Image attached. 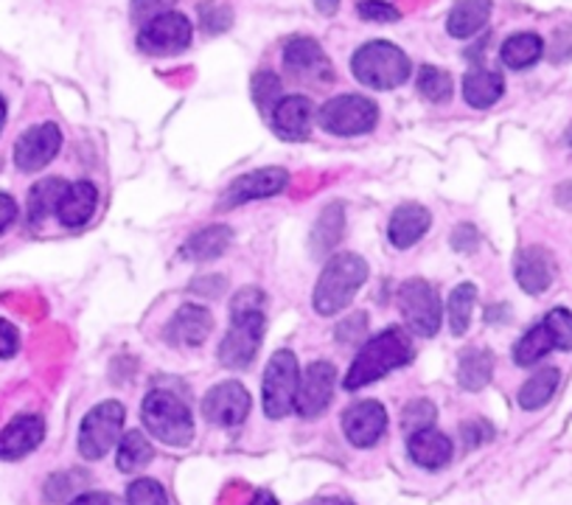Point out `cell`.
Instances as JSON below:
<instances>
[{
  "label": "cell",
  "instance_id": "obj_1",
  "mask_svg": "<svg viewBox=\"0 0 572 505\" xmlns=\"http://www.w3.org/2000/svg\"><path fill=\"white\" fill-rule=\"evenodd\" d=\"M264 329V292L256 287H245L230 303V329L219 346V365L230 368V371L248 368L259 354Z\"/></svg>",
  "mask_w": 572,
  "mask_h": 505
},
{
  "label": "cell",
  "instance_id": "obj_2",
  "mask_svg": "<svg viewBox=\"0 0 572 505\" xmlns=\"http://www.w3.org/2000/svg\"><path fill=\"white\" fill-rule=\"evenodd\" d=\"M413 340L407 337V331L391 326V329L379 331L376 337H371L365 346L360 349V354L351 362L349 373L343 379L345 391H360V388L371 385L376 379L387 377L396 368L407 365L413 360Z\"/></svg>",
  "mask_w": 572,
  "mask_h": 505
},
{
  "label": "cell",
  "instance_id": "obj_3",
  "mask_svg": "<svg viewBox=\"0 0 572 505\" xmlns=\"http://www.w3.org/2000/svg\"><path fill=\"white\" fill-rule=\"evenodd\" d=\"M365 281L367 265L362 256H356V252H340V256H332V261L320 272L318 287H314V312L323 315V318H332V315L343 312V309L354 301V295L360 292Z\"/></svg>",
  "mask_w": 572,
  "mask_h": 505
},
{
  "label": "cell",
  "instance_id": "obj_4",
  "mask_svg": "<svg viewBox=\"0 0 572 505\" xmlns=\"http://www.w3.org/2000/svg\"><path fill=\"white\" fill-rule=\"evenodd\" d=\"M410 56L385 40L365 42L351 56V73H354L356 82L371 87V91H393L410 79Z\"/></svg>",
  "mask_w": 572,
  "mask_h": 505
},
{
  "label": "cell",
  "instance_id": "obj_5",
  "mask_svg": "<svg viewBox=\"0 0 572 505\" xmlns=\"http://www.w3.org/2000/svg\"><path fill=\"white\" fill-rule=\"evenodd\" d=\"M141 419L152 439L169 446H188L194 439V415L180 396L169 391H149L141 404Z\"/></svg>",
  "mask_w": 572,
  "mask_h": 505
},
{
  "label": "cell",
  "instance_id": "obj_6",
  "mask_svg": "<svg viewBox=\"0 0 572 505\" xmlns=\"http://www.w3.org/2000/svg\"><path fill=\"white\" fill-rule=\"evenodd\" d=\"M550 351H572V312L564 307L548 312L542 323L519 337V343L513 346V362L530 368Z\"/></svg>",
  "mask_w": 572,
  "mask_h": 505
},
{
  "label": "cell",
  "instance_id": "obj_7",
  "mask_svg": "<svg viewBox=\"0 0 572 505\" xmlns=\"http://www.w3.org/2000/svg\"><path fill=\"white\" fill-rule=\"evenodd\" d=\"M298 382H301V371H298V360L290 349H281L270 357L267 362L264 379H261V404H264V415L272 421L287 419L295 410V393Z\"/></svg>",
  "mask_w": 572,
  "mask_h": 505
},
{
  "label": "cell",
  "instance_id": "obj_8",
  "mask_svg": "<svg viewBox=\"0 0 572 505\" xmlns=\"http://www.w3.org/2000/svg\"><path fill=\"white\" fill-rule=\"evenodd\" d=\"M127 410L121 402H102L85 415L82 427H79V452L85 461H102L110 450L121 441Z\"/></svg>",
  "mask_w": 572,
  "mask_h": 505
},
{
  "label": "cell",
  "instance_id": "obj_9",
  "mask_svg": "<svg viewBox=\"0 0 572 505\" xmlns=\"http://www.w3.org/2000/svg\"><path fill=\"white\" fill-rule=\"evenodd\" d=\"M320 126L325 133L340 135V138H354V135L371 133L379 121V110H376V102L365 96H345L332 99L320 107Z\"/></svg>",
  "mask_w": 572,
  "mask_h": 505
},
{
  "label": "cell",
  "instance_id": "obj_10",
  "mask_svg": "<svg viewBox=\"0 0 572 505\" xmlns=\"http://www.w3.org/2000/svg\"><path fill=\"white\" fill-rule=\"evenodd\" d=\"M398 312L404 326L418 337H435L440 329V298L433 284L410 278L398 287Z\"/></svg>",
  "mask_w": 572,
  "mask_h": 505
},
{
  "label": "cell",
  "instance_id": "obj_11",
  "mask_svg": "<svg viewBox=\"0 0 572 505\" xmlns=\"http://www.w3.org/2000/svg\"><path fill=\"white\" fill-rule=\"evenodd\" d=\"M194 25L183 12H166L141 25L138 49L149 56H175L191 45Z\"/></svg>",
  "mask_w": 572,
  "mask_h": 505
},
{
  "label": "cell",
  "instance_id": "obj_12",
  "mask_svg": "<svg viewBox=\"0 0 572 505\" xmlns=\"http://www.w3.org/2000/svg\"><path fill=\"white\" fill-rule=\"evenodd\" d=\"M290 186V172L281 166H267V168H253L248 175L236 177L228 186V192L219 199V208L228 210L236 205L253 203V199H267L281 194L283 188Z\"/></svg>",
  "mask_w": 572,
  "mask_h": 505
},
{
  "label": "cell",
  "instance_id": "obj_13",
  "mask_svg": "<svg viewBox=\"0 0 572 505\" xmlns=\"http://www.w3.org/2000/svg\"><path fill=\"white\" fill-rule=\"evenodd\" d=\"M60 146L62 130L51 124V121H45V124L31 126V130L20 135L18 144H14V163H18L20 172H40V168H45L60 155Z\"/></svg>",
  "mask_w": 572,
  "mask_h": 505
},
{
  "label": "cell",
  "instance_id": "obj_14",
  "mask_svg": "<svg viewBox=\"0 0 572 505\" xmlns=\"http://www.w3.org/2000/svg\"><path fill=\"white\" fill-rule=\"evenodd\" d=\"M334 379H337V371H334L332 362H312L298 382L295 413L303 419H318L332 404Z\"/></svg>",
  "mask_w": 572,
  "mask_h": 505
},
{
  "label": "cell",
  "instance_id": "obj_15",
  "mask_svg": "<svg viewBox=\"0 0 572 505\" xmlns=\"http://www.w3.org/2000/svg\"><path fill=\"white\" fill-rule=\"evenodd\" d=\"M250 413V393L241 382H219L202 399V415L219 427H239Z\"/></svg>",
  "mask_w": 572,
  "mask_h": 505
},
{
  "label": "cell",
  "instance_id": "obj_16",
  "mask_svg": "<svg viewBox=\"0 0 572 505\" xmlns=\"http://www.w3.org/2000/svg\"><path fill=\"white\" fill-rule=\"evenodd\" d=\"M283 68L287 73H292L301 82H332L334 79V68L332 62L325 60L323 49L312 37H292L287 45H283Z\"/></svg>",
  "mask_w": 572,
  "mask_h": 505
},
{
  "label": "cell",
  "instance_id": "obj_17",
  "mask_svg": "<svg viewBox=\"0 0 572 505\" xmlns=\"http://www.w3.org/2000/svg\"><path fill=\"white\" fill-rule=\"evenodd\" d=\"M387 430V413L376 399H362L343 413V433L360 450L376 446Z\"/></svg>",
  "mask_w": 572,
  "mask_h": 505
},
{
  "label": "cell",
  "instance_id": "obj_18",
  "mask_svg": "<svg viewBox=\"0 0 572 505\" xmlns=\"http://www.w3.org/2000/svg\"><path fill=\"white\" fill-rule=\"evenodd\" d=\"M214 329V318L206 307L199 303H183L171 320L163 329V340L175 349H197L208 340Z\"/></svg>",
  "mask_w": 572,
  "mask_h": 505
},
{
  "label": "cell",
  "instance_id": "obj_19",
  "mask_svg": "<svg viewBox=\"0 0 572 505\" xmlns=\"http://www.w3.org/2000/svg\"><path fill=\"white\" fill-rule=\"evenodd\" d=\"M45 439V421L34 413L14 415L7 427L0 430V461H20L31 455Z\"/></svg>",
  "mask_w": 572,
  "mask_h": 505
},
{
  "label": "cell",
  "instance_id": "obj_20",
  "mask_svg": "<svg viewBox=\"0 0 572 505\" xmlns=\"http://www.w3.org/2000/svg\"><path fill=\"white\" fill-rule=\"evenodd\" d=\"M270 124L278 138L301 144L312 135V102L306 96H283L270 113Z\"/></svg>",
  "mask_w": 572,
  "mask_h": 505
},
{
  "label": "cell",
  "instance_id": "obj_21",
  "mask_svg": "<svg viewBox=\"0 0 572 505\" xmlns=\"http://www.w3.org/2000/svg\"><path fill=\"white\" fill-rule=\"evenodd\" d=\"M513 276L528 295L548 292L555 276L553 256L544 247H524L513 261Z\"/></svg>",
  "mask_w": 572,
  "mask_h": 505
},
{
  "label": "cell",
  "instance_id": "obj_22",
  "mask_svg": "<svg viewBox=\"0 0 572 505\" xmlns=\"http://www.w3.org/2000/svg\"><path fill=\"white\" fill-rule=\"evenodd\" d=\"M429 225H433V217L429 210L418 203H404L393 210L391 225H387V236H391V245L396 250H410L413 245L427 236Z\"/></svg>",
  "mask_w": 572,
  "mask_h": 505
},
{
  "label": "cell",
  "instance_id": "obj_23",
  "mask_svg": "<svg viewBox=\"0 0 572 505\" xmlns=\"http://www.w3.org/2000/svg\"><path fill=\"white\" fill-rule=\"evenodd\" d=\"M96 205H98V192L93 183H87V181L71 183L65 192V197L60 199L56 219H60L65 228L76 230V228H82V225L91 223V217L96 214Z\"/></svg>",
  "mask_w": 572,
  "mask_h": 505
},
{
  "label": "cell",
  "instance_id": "obj_24",
  "mask_svg": "<svg viewBox=\"0 0 572 505\" xmlns=\"http://www.w3.org/2000/svg\"><path fill=\"white\" fill-rule=\"evenodd\" d=\"M407 452L422 470H440L453 461V441L438 430H422V433L407 435Z\"/></svg>",
  "mask_w": 572,
  "mask_h": 505
},
{
  "label": "cell",
  "instance_id": "obj_25",
  "mask_svg": "<svg viewBox=\"0 0 572 505\" xmlns=\"http://www.w3.org/2000/svg\"><path fill=\"white\" fill-rule=\"evenodd\" d=\"M230 239H233V230H230L228 225H208V228L197 230V234H191L186 241H183L180 259L214 261L228 250Z\"/></svg>",
  "mask_w": 572,
  "mask_h": 505
},
{
  "label": "cell",
  "instance_id": "obj_26",
  "mask_svg": "<svg viewBox=\"0 0 572 505\" xmlns=\"http://www.w3.org/2000/svg\"><path fill=\"white\" fill-rule=\"evenodd\" d=\"M491 7H495L491 0H458L449 18H446V31L455 40H471L486 29L488 18H491Z\"/></svg>",
  "mask_w": 572,
  "mask_h": 505
},
{
  "label": "cell",
  "instance_id": "obj_27",
  "mask_svg": "<svg viewBox=\"0 0 572 505\" xmlns=\"http://www.w3.org/2000/svg\"><path fill=\"white\" fill-rule=\"evenodd\" d=\"M506 93V82L500 73L488 71V68H477V71L466 73L464 79V102L475 110L495 107Z\"/></svg>",
  "mask_w": 572,
  "mask_h": 505
},
{
  "label": "cell",
  "instance_id": "obj_28",
  "mask_svg": "<svg viewBox=\"0 0 572 505\" xmlns=\"http://www.w3.org/2000/svg\"><path fill=\"white\" fill-rule=\"evenodd\" d=\"M67 186L71 183L62 181V177H45L40 181L37 186H31L29 192V223L34 225H43L51 214H56L60 208V199L65 197Z\"/></svg>",
  "mask_w": 572,
  "mask_h": 505
},
{
  "label": "cell",
  "instance_id": "obj_29",
  "mask_svg": "<svg viewBox=\"0 0 572 505\" xmlns=\"http://www.w3.org/2000/svg\"><path fill=\"white\" fill-rule=\"evenodd\" d=\"M542 37L533 34V31H519V34H511L502 42L500 56L502 62H506V68H511V71H524V68L537 65V62L542 60Z\"/></svg>",
  "mask_w": 572,
  "mask_h": 505
},
{
  "label": "cell",
  "instance_id": "obj_30",
  "mask_svg": "<svg viewBox=\"0 0 572 505\" xmlns=\"http://www.w3.org/2000/svg\"><path fill=\"white\" fill-rule=\"evenodd\" d=\"M491 373H495V354L488 349H469L460 357L458 379L466 391H482L491 382Z\"/></svg>",
  "mask_w": 572,
  "mask_h": 505
},
{
  "label": "cell",
  "instance_id": "obj_31",
  "mask_svg": "<svg viewBox=\"0 0 572 505\" xmlns=\"http://www.w3.org/2000/svg\"><path fill=\"white\" fill-rule=\"evenodd\" d=\"M559 368H542L528 379L519 391V408L522 410H539L553 399L555 388H559Z\"/></svg>",
  "mask_w": 572,
  "mask_h": 505
},
{
  "label": "cell",
  "instance_id": "obj_32",
  "mask_svg": "<svg viewBox=\"0 0 572 505\" xmlns=\"http://www.w3.org/2000/svg\"><path fill=\"white\" fill-rule=\"evenodd\" d=\"M152 455H155L152 441L146 439L141 430H129V433L121 435L118 441V472H124V475L141 472L146 463L152 461Z\"/></svg>",
  "mask_w": 572,
  "mask_h": 505
},
{
  "label": "cell",
  "instance_id": "obj_33",
  "mask_svg": "<svg viewBox=\"0 0 572 505\" xmlns=\"http://www.w3.org/2000/svg\"><path fill=\"white\" fill-rule=\"evenodd\" d=\"M477 303V287L475 284H460L449 295V303H446V318H449V329L455 337H464L466 329L471 323V312H475Z\"/></svg>",
  "mask_w": 572,
  "mask_h": 505
},
{
  "label": "cell",
  "instance_id": "obj_34",
  "mask_svg": "<svg viewBox=\"0 0 572 505\" xmlns=\"http://www.w3.org/2000/svg\"><path fill=\"white\" fill-rule=\"evenodd\" d=\"M418 93L433 104L449 102V96H453V76L435 65H424L418 71Z\"/></svg>",
  "mask_w": 572,
  "mask_h": 505
},
{
  "label": "cell",
  "instance_id": "obj_35",
  "mask_svg": "<svg viewBox=\"0 0 572 505\" xmlns=\"http://www.w3.org/2000/svg\"><path fill=\"white\" fill-rule=\"evenodd\" d=\"M435 415H438V410H435L433 402H427V399H416V402H410L407 408H404V415H402L404 433L413 435V433H422V430H429L435 424Z\"/></svg>",
  "mask_w": 572,
  "mask_h": 505
},
{
  "label": "cell",
  "instance_id": "obj_36",
  "mask_svg": "<svg viewBox=\"0 0 572 505\" xmlns=\"http://www.w3.org/2000/svg\"><path fill=\"white\" fill-rule=\"evenodd\" d=\"M127 505H169V497L157 481L138 477L127 486Z\"/></svg>",
  "mask_w": 572,
  "mask_h": 505
},
{
  "label": "cell",
  "instance_id": "obj_37",
  "mask_svg": "<svg viewBox=\"0 0 572 505\" xmlns=\"http://www.w3.org/2000/svg\"><path fill=\"white\" fill-rule=\"evenodd\" d=\"M253 99H256V104H259V110H264V113H272V110H275V104L283 99L281 96V79H278L275 73H256Z\"/></svg>",
  "mask_w": 572,
  "mask_h": 505
},
{
  "label": "cell",
  "instance_id": "obj_38",
  "mask_svg": "<svg viewBox=\"0 0 572 505\" xmlns=\"http://www.w3.org/2000/svg\"><path fill=\"white\" fill-rule=\"evenodd\" d=\"M356 14H360L362 20H367V23H396V20L402 18V12H398L396 7L382 3V0H360V3H356Z\"/></svg>",
  "mask_w": 572,
  "mask_h": 505
},
{
  "label": "cell",
  "instance_id": "obj_39",
  "mask_svg": "<svg viewBox=\"0 0 572 505\" xmlns=\"http://www.w3.org/2000/svg\"><path fill=\"white\" fill-rule=\"evenodd\" d=\"M199 20H202V29H206L208 34H222V31H228L230 23H233V14H230L228 7H219V3H202Z\"/></svg>",
  "mask_w": 572,
  "mask_h": 505
},
{
  "label": "cell",
  "instance_id": "obj_40",
  "mask_svg": "<svg viewBox=\"0 0 572 505\" xmlns=\"http://www.w3.org/2000/svg\"><path fill=\"white\" fill-rule=\"evenodd\" d=\"M177 0H133V20L135 23H149L166 12H175Z\"/></svg>",
  "mask_w": 572,
  "mask_h": 505
},
{
  "label": "cell",
  "instance_id": "obj_41",
  "mask_svg": "<svg viewBox=\"0 0 572 505\" xmlns=\"http://www.w3.org/2000/svg\"><path fill=\"white\" fill-rule=\"evenodd\" d=\"M460 433H464V444L466 446H480L482 441L491 439V424H486L482 419H475V421H466V424H460Z\"/></svg>",
  "mask_w": 572,
  "mask_h": 505
},
{
  "label": "cell",
  "instance_id": "obj_42",
  "mask_svg": "<svg viewBox=\"0 0 572 505\" xmlns=\"http://www.w3.org/2000/svg\"><path fill=\"white\" fill-rule=\"evenodd\" d=\"M18 346H20L18 329H14L9 320L0 318V360H7V357L18 354Z\"/></svg>",
  "mask_w": 572,
  "mask_h": 505
},
{
  "label": "cell",
  "instance_id": "obj_43",
  "mask_svg": "<svg viewBox=\"0 0 572 505\" xmlns=\"http://www.w3.org/2000/svg\"><path fill=\"white\" fill-rule=\"evenodd\" d=\"M14 219H18V203H14L9 194L0 192V234H3Z\"/></svg>",
  "mask_w": 572,
  "mask_h": 505
},
{
  "label": "cell",
  "instance_id": "obj_44",
  "mask_svg": "<svg viewBox=\"0 0 572 505\" xmlns=\"http://www.w3.org/2000/svg\"><path fill=\"white\" fill-rule=\"evenodd\" d=\"M453 245H455V250H475L477 247V230L471 228V225H460L458 230H455V236H453Z\"/></svg>",
  "mask_w": 572,
  "mask_h": 505
},
{
  "label": "cell",
  "instance_id": "obj_45",
  "mask_svg": "<svg viewBox=\"0 0 572 505\" xmlns=\"http://www.w3.org/2000/svg\"><path fill=\"white\" fill-rule=\"evenodd\" d=\"M71 505H115V497L113 494H104V492H87V494H79V497H73Z\"/></svg>",
  "mask_w": 572,
  "mask_h": 505
},
{
  "label": "cell",
  "instance_id": "obj_46",
  "mask_svg": "<svg viewBox=\"0 0 572 505\" xmlns=\"http://www.w3.org/2000/svg\"><path fill=\"white\" fill-rule=\"evenodd\" d=\"M314 7H318L320 14H334L340 7V0H314Z\"/></svg>",
  "mask_w": 572,
  "mask_h": 505
},
{
  "label": "cell",
  "instance_id": "obj_47",
  "mask_svg": "<svg viewBox=\"0 0 572 505\" xmlns=\"http://www.w3.org/2000/svg\"><path fill=\"white\" fill-rule=\"evenodd\" d=\"M250 505H278V499H275V494L259 492L253 499H250Z\"/></svg>",
  "mask_w": 572,
  "mask_h": 505
},
{
  "label": "cell",
  "instance_id": "obj_48",
  "mask_svg": "<svg viewBox=\"0 0 572 505\" xmlns=\"http://www.w3.org/2000/svg\"><path fill=\"white\" fill-rule=\"evenodd\" d=\"M3 124H7V102L0 96V133H3Z\"/></svg>",
  "mask_w": 572,
  "mask_h": 505
},
{
  "label": "cell",
  "instance_id": "obj_49",
  "mask_svg": "<svg viewBox=\"0 0 572 505\" xmlns=\"http://www.w3.org/2000/svg\"><path fill=\"white\" fill-rule=\"evenodd\" d=\"M312 505H351L349 499H318V503H312Z\"/></svg>",
  "mask_w": 572,
  "mask_h": 505
},
{
  "label": "cell",
  "instance_id": "obj_50",
  "mask_svg": "<svg viewBox=\"0 0 572 505\" xmlns=\"http://www.w3.org/2000/svg\"><path fill=\"white\" fill-rule=\"evenodd\" d=\"M566 146H570V150H572V126H570V130H566Z\"/></svg>",
  "mask_w": 572,
  "mask_h": 505
}]
</instances>
